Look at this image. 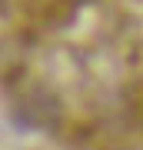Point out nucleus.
Masks as SVG:
<instances>
[{
    "label": "nucleus",
    "mask_w": 143,
    "mask_h": 150,
    "mask_svg": "<svg viewBox=\"0 0 143 150\" xmlns=\"http://www.w3.org/2000/svg\"><path fill=\"white\" fill-rule=\"evenodd\" d=\"M0 90L70 150H143V0H0Z\"/></svg>",
    "instance_id": "nucleus-1"
}]
</instances>
